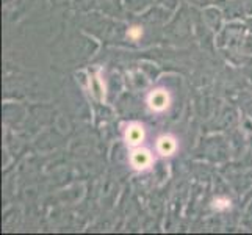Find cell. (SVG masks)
Masks as SVG:
<instances>
[{
    "mask_svg": "<svg viewBox=\"0 0 252 235\" xmlns=\"http://www.w3.org/2000/svg\"><path fill=\"white\" fill-rule=\"evenodd\" d=\"M147 103L154 111H163L171 105V96L166 90H155L149 94Z\"/></svg>",
    "mask_w": 252,
    "mask_h": 235,
    "instance_id": "cell-1",
    "label": "cell"
},
{
    "mask_svg": "<svg viewBox=\"0 0 252 235\" xmlns=\"http://www.w3.org/2000/svg\"><path fill=\"white\" fill-rule=\"evenodd\" d=\"M152 162H154L152 154L147 149H136L130 155V165L138 171L147 169L152 165Z\"/></svg>",
    "mask_w": 252,
    "mask_h": 235,
    "instance_id": "cell-2",
    "label": "cell"
},
{
    "mask_svg": "<svg viewBox=\"0 0 252 235\" xmlns=\"http://www.w3.org/2000/svg\"><path fill=\"white\" fill-rule=\"evenodd\" d=\"M146 132L141 124H132L126 130V141L128 146H140L144 141Z\"/></svg>",
    "mask_w": 252,
    "mask_h": 235,
    "instance_id": "cell-3",
    "label": "cell"
},
{
    "mask_svg": "<svg viewBox=\"0 0 252 235\" xmlns=\"http://www.w3.org/2000/svg\"><path fill=\"white\" fill-rule=\"evenodd\" d=\"M176 149H177V140L174 136L164 135V136L158 138V141H157V151L161 155H164V157L172 155L174 152H176Z\"/></svg>",
    "mask_w": 252,
    "mask_h": 235,
    "instance_id": "cell-4",
    "label": "cell"
},
{
    "mask_svg": "<svg viewBox=\"0 0 252 235\" xmlns=\"http://www.w3.org/2000/svg\"><path fill=\"white\" fill-rule=\"evenodd\" d=\"M141 34H143V30H141L140 27H132V29H130V32H128V36H130V38H133V39L140 38Z\"/></svg>",
    "mask_w": 252,
    "mask_h": 235,
    "instance_id": "cell-5",
    "label": "cell"
},
{
    "mask_svg": "<svg viewBox=\"0 0 252 235\" xmlns=\"http://www.w3.org/2000/svg\"><path fill=\"white\" fill-rule=\"evenodd\" d=\"M229 205H230V202L227 201V199H216V201H215L216 208H227Z\"/></svg>",
    "mask_w": 252,
    "mask_h": 235,
    "instance_id": "cell-6",
    "label": "cell"
}]
</instances>
